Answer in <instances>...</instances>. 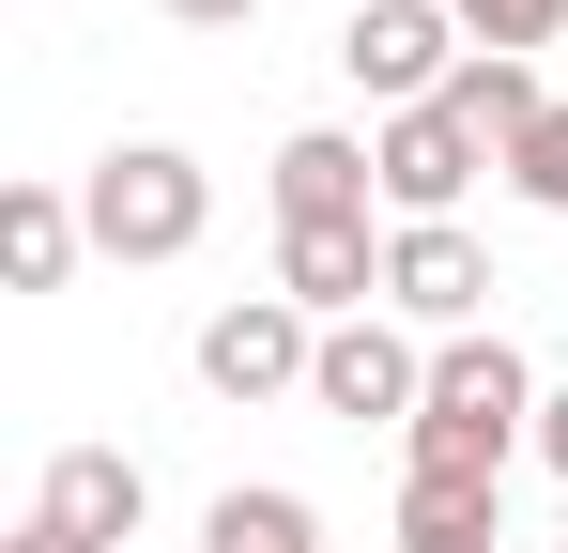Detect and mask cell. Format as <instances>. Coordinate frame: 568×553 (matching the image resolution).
I'll use <instances>...</instances> for the list:
<instances>
[{
    "instance_id": "6da1fadb",
    "label": "cell",
    "mask_w": 568,
    "mask_h": 553,
    "mask_svg": "<svg viewBox=\"0 0 568 553\" xmlns=\"http://www.w3.org/2000/svg\"><path fill=\"white\" fill-rule=\"evenodd\" d=\"M523 446H538V369L507 354L491 323H476V339H430V415L399 431V492H462V507H491Z\"/></svg>"
},
{
    "instance_id": "7a4b0ae2",
    "label": "cell",
    "mask_w": 568,
    "mask_h": 553,
    "mask_svg": "<svg viewBox=\"0 0 568 553\" xmlns=\"http://www.w3.org/2000/svg\"><path fill=\"white\" fill-rule=\"evenodd\" d=\"M78 215H93L108 262H185L200 231H215V170H200L185 139H108L93 184H78Z\"/></svg>"
},
{
    "instance_id": "3957f363",
    "label": "cell",
    "mask_w": 568,
    "mask_h": 553,
    "mask_svg": "<svg viewBox=\"0 0 568 553\" xmlns=\"http://www.w3.org/2000/svg\"><path fill=\"white\" fill-rule=\"evenodd\" d=\"M462 62H476V31L446 16V0H354V16H338V78L369 92L384 123H399V108H430Z\"/></svg>"
},
{
    "instance_id": "277c9868",
    "label": "cell",
    "mask_w": 568,
    "mask_h": 553,
    "mask_svg": "<svg viewBox=\"0 0 568 553\" xmlns=\"http://www.w3.org/2000/svg\"><path fill=\"white\" fill-rule=\"evenodd\" d=\"M307 369H323V323L292 308V292H246V308H215L200 323V384L246 415V400H307Z\"/></svg>"
},
{
    "instance_id": "5b68a950",
    "label": "cell",
    "mask_w": 568,
    "mask_h": 553,
    "mask_svg": "<svg viewBox=\"0 0 568 553\" xmlns=\"http://www.w3.org/2000/svg\"><path fill=\"white\" fill-rule=\"evenodd\" d=\"M369 170H384V231H430V215H462V184L491 170V139L430 92V108H399V123L369 139Z\"/></svg>"
},
{
    "instance_id": "8992f818",
    "label": "cell",
    "mask_w": 568,
    "mask_h": 553,
    "mask_svg": "<svg viewBox=\"0 0 568 553\" xmlns=\"http://www.w3.org/2000/svg\"><path fill=\"white\" fill-rule=\"evenodd\" d=\"M476 308H491V247H476L462 215L384 231V323H415V339H476Z\"/></svg>"
},
{
    "instance_id": "52a82bcc",
    "label": "cell",
    "mask_w": 568,
    "mask_h": 553,
    "mask_svg": "<svg viewBox=\"0 0 568 553\" xmlns=\"http://www.w3.org/2000/svg\"><path fill=\"white\" fill-rule=\"evenodd\" d=\"M307 400H323V415H354V431H415V415H430V354H415V323H323V369H307Z\"/></svg>"
},
{
    "instance_id": "ba28073f",
    "label": "cell",
    "mask_w": 568,
    "mask_h": 553,
    "mask_svg": "<svg viewBox=\"0 0 568 553\" xmlns=\"http://www.w3.org/2000/svg\"><path fill=\"white\" fill-rule=\"evenodd\" d=\"M139 507H154V476H139L123 446H62L47 476H31V523H47V539H93V553L139 539Z\"/></svg>"
},
{
    "instance_id": "9c48e42d",
    "label": "cell",
    "mask_w": 568,
    "mask_h": 553,
    "mask_svg": "<svg viewBox=\"0 0 568 553\" xmlns=\"http://www.w3.org/2000/svg\"><path fill=\"white\" fill-rule=\"evenodd\" d=\"M277 292L307 308V323H369V308H384V231H369V215L277 231Z\"/></svg>"
},
{
    "instance_id": "30bf717a",
    "label": "cell",
    "mask_w": 568,
    "mask_h": 553,
    "mask_svg": "<svg viewBox=\"0 0 568 553\" xmlns=\"http://www.w3.org/2000/svg\"><path fill=\"white\" fill-rule=\"evenodd\" d=\"M262 200H277V231H323V215H369L384 170H369V139H338V123H292L277 139V170H262Z\"/></svg>"
},
{
    "instance_id": "8fae6325",
    "label": "cell",
    "mask_w": 568,
    "mask_h": 553,
    "mask_svg": "<svg viewBox=\"0 0 568 553\" xmlns=\"http://www.w3.org/2000/svg\"><path fill=\"white\" fill-rule=\"evenodd\" d=\"M78 247H93V215H78L62 184H0V276H16V292H62Z\"/></svg>"
},
{
    "instance_id": "7c38bea8",
    "label": "cell",
    "mask_w": 568,
    "mask_h": 553,
    "mask_svg": "<svg viewBox=\"0 0 568 553\" xmlns=\"http://www.w3.org/2000/svg\"><path fill=\"white\" fill-rule=\"evenodd\" d=\"M446 108H462L476 139H491V170H507V154H523V139L554 123V92H538V62H507V47H476L462 78H446Z\"/></svg>"
},
{
    "instance_id": "4fadbf2b",
    "label": "cell",
    "mask_w": 568,
    "mask_h": 553,
    "mask_svg": "<svg viewBox=\"0 0 568 553\" xmlns=\"http://www.w3.org/2000/svg\"><path fill=\"white\" fill-rule=\"evenodd\" d=\"M200 553H323V507H307V492H277V476H262V492L231 476V492L200 507Z\"/></svg>"
},
{
    "instance_id": "5bb4252c",
    "label": "cell",
    "mask_w": 568,
    "mask_h": 553,
    "mask_svg": "<svg viewBox=\"0 0 568 553\" xmlns=\"http://www.w3.org/2000/svg\"><path fill=\"white\" fill-rule=\"evenodd\" d=\"M399 553H507V523L462 492H399Z\"/></svg>"
},
{
    "instance_id": "9a60e30c",
    "label": "cell",
    "mask_w": 568,
    "mask_h": 553,
    "mask_svg": "<svg viewBox=\"0 0 568 553\" xmlns=\"http://www.w3.org/2000/svg\"><path fill=\"white\" fill-rule=\"evenodd\" d=\"M446 16H462L476 47H507V62H538V47L568 31V0H446Z\"/></svg>"
},
{
    "instance_id": "2e32d148",
    "label": "cell",
    "mask_w": 568,
    "mask_h": 553,
    "mask_svg": "<svg viewBox=\"0 0 568 553\" xmlns=\"http://www.w3.org/2000/svg\"><path fill=\"white\" fill-rule=\"evenodd\" d=\"M507 184H523V200H538V215H568V92H554V123H538V139H523V154H507Z\"/></svg>"
},
{
    "instance_id": "e0dca14e",
    "label": "cell",
    "mask_w": 568,
    "mask_h": 553,
    "mask_svg": "<svg viewBox=\"0 0 568 553\" xmlns=\"http://www.w3.org/2000/svg\"><path fill=\"white\" fill-rule=\"evenodd\" d=\"M154 16H185V31H246L262 0H154Z\"/></svg>"
},
{
    "instance_id": "ac0fdd59",
    "label": "cell",
    "mask_w": 568,
    "mask_h": 553,
    "mask_svg": "<svg viewBox=\"0 0 568 553\" xmlns=\"http://www.w3.org/2000/svg\"><path fill=\"white\" fill-rule=\"evenodd\" d=\"M538 461H554V476H568V384H554V400H538Z\"/></svg>"
},
{
    "instance_id": "d6986e66",
    "label": "cell",
    "mask_w": 568,
    "mask_h": 553,
    "mask_svg": "<svg viewBox=\"0 0 568 553\" xmlns=\"http://www.w3.org/2000/svg\"><path fill=\"white\" fill-rule=\"evenodd\" d=\"M0 553H93V539H47V523H16V539H0Z\"/></svg>"
},
{
    "instance_id": "ffe728a7",
    "label": "cell",
    "mask_w": 568,
    "mask_h": 553,
    "mask_svg": "<svg viewBox=\"0 0 568 553\" xmlns=\"http://www.w3.org/2000/svg\"><path fill=\"white\" fill-rule=\"evenodd\" d=\"M338 16H354V0H338Z\"/></svg>"
},
{
    "instance_id": "44dd1931",
    "label": "cell",
    "mask_w": 568,
    "mask_h": 553,
    "mask_svg": "<svg viewBox=\"0 0 568 553\" xmlns=\"http://www.w3.org/2000/svg\"><path fill=\"white\" fill-rule=\"evenodd\" d=\"M554 553H568V539H554Z\"/></svg>"
}]
</instances>
